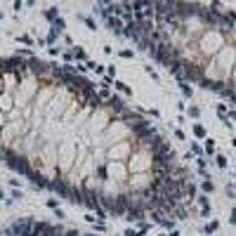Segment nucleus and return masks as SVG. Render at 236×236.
<instances>
[{
    "mask_svg": "<svg viewBox=\"0 0 236 236\" xmlns=\"http://www.w3.org/2000/svg\"><path fill=\"white\" fill-rule=\"evenodd\" d=\"M212 189H215V184H212L210 179H205V182H203V191H205V194H210Z\"/></svg>",
    "mask_w": 236,
    "mask_h": 236,
    "instance_id": "9d476101",
    "label": "nucleus"
},
{
    "mask_svg": "<svg viewBox=\"0 0 236 236\" xmlns=\"http://www.w3.org/2000/svg\"><path fill=\"white\" fill-rule=\"evenodd\" d=\"M106 21H109V26H111V31H113L116 35L125 33V26H123V21H121V19H113V17H109Z\"/></svg>",
    "mask_w": 236,
    "mask_h": 236,
    "instance_id": "20e7f679",
    "label": "nucleus"
},
{
    "mask_svg": "<svg viewBox=\"0 0 236 236\" xmlns=\"http://www.w3.org/2000/svg\"><path fill=\"white\" fill-rule=\"evenodd\" d=\"M194 135L196 137H205V130H203L201 125H194Z\"/></svg>",
    "mask_w": 236,
    "mask_h": 236,
    "instance_id": "ddd939ff",
    "label": "nucleus"
},
{
    "mask_svg": "<svg viewBox=\"0 0 236 236\" xmlns=\"http://www.w3.org/2000/svg\"><path fill=\"white\" fill-rule=\"evenodd\" d=\"M182 78H187V80H196V83H203V71H201L199 66H191V64H187L184 73H182Z\"/></svg>",
    "mask_w": 236,
    "mask_h": 236,
    "instance_id": "f03ea898",
    "label": "nucleus"
},
{
    "mask_svg": "<svg viewBox=\"0 0 236 236\" xmlns=\"http://www.w3.org/2000/svg\"><path fill=\"white\" fill-rule=\"evenodd\" d=\"M50 187H52L54 191H59L62 196H68V199H71V191H73V189H68V184L64 182V179H62V182H59V179H54V182H50Z\"/></svg>",
    "mask_w": 236,
    "mask_h": 236,
    "instance_id": "7ed1b4c3",
    "label": "nucleus"
},
{
    "mask_svg": "<svg viewBox=\"0 0 236 236\" xmlns=\"http://www.w3.org/2000/svg\"><path fill=\"white\" fill-rule=\"evenodd\" d=\"M0 106H2V111H10V109H12V97L5 95V97L0 99Z\"/></svg>",
    "mask_w": 236,
    "mask_h": 236,
    "instance_id": "423d86ee",
    "label": "nucleus"
},
{
    "mask_svg": "<svg viewBox=\"0 0 236 236\" xmlns=\"http://www.w3.org/2000/svg\"><path fill=\"white\" fill-rule=\"evenodd\" d=\"M161 236H168V234H161Z\"/></svg>",
    "mask_w": 236,
    "mask_h": 236,
    "instance_id": "2f4dec72",
    "label": "nucleus"
},
{
    "mask_svg": "<svg viewBox=\"0 0 236 236\" xmlns=\"http://www.w3.org/2000/svg\"><path fill=\"white\" fill-rule=\"evenodd\" d=\"M80 19H83V21H85V24H87V26H90L92 31H97V24H95V21H92L90 17H80Z\"/></svg>",
    "mask_w": 236,
    "mask_h": 236,
    "instance_id": "f8f14e48",
    "label": "nucleus"
},
{
    "mask_svg": "<svg viewBox=\"0 0 236 236\" xmlns=\"http://www.w3.org/2000/svg\"><path fill=\"white\" fill-rule=\"evenodd\" d=\"M217 165H220V168H227V158H224V156H222V154H220V156H217Z\"/></svg>",
    "mask_w": 236,
    "mask_h": 236,
    "instance_id": "4be33fe9",
    "label": "nucleus"
},
{
    "mask_svg": "<svg viewBox=\"0 0 236 236\" xmlns=\"http://www.w3.org/2000/svg\"><path fill=\"white\" fill-rule=\"evenodd\" d=\"M54 40H57V31H52V33L47 35V43H54Z\"/></svg>",
    "mask_w": 236,
    "mask_h": 236,
    "instance_id": "bb28decb",
    "label": "nucleus"
},
{
    "mask_svg": "<svg viewBox=\"0 0 236 236\" xmlns=\"http://www.w3.org/2000/svg\"><path fill=\"white\" fill-rule=\"evenodd\" d=\"M19 43H24V45H33V40H31L29 35H21V38H19Z\"/></svg>",
    "mask_w": 236,
    "mask_h": 236,
    "instance_id": "5701e85b",
    "label": "nucleus"
},
{
    "mask_svg": "<svg viewBox=\"0 0 236 236\" xmlns=\"http://www.w3.org/2000/svg\"><path fill=\"white\" fill-rule=\"evenodd\" d=\"M45 205H47V208H52V210H57V199H47Z\"/></svg>",
    "mask_w": 236,
    "mask_h": 236,
    "instance_id": "aec40b11",
    "label": "nucleus"
},
{
    "mask_svg": "<svg viewBox=\"0 0 236 236\" xmlns=\"http://www.w3.org/2000/svg\"><path fill=\"white\" fill-rule=\"evenodd\" d=\"M227 194H229L232 199H236V189H234V187H232V184H227Z\"/></svg>",
    "mask_w": 236,
    "mask_h": 236,
    "instance_id": "b1692460",
    "label": "nucleus"
},
{
    "mask_svg": "<svg viewBox=\"0 0 236 236\" xmlns=\"http://www.w3.org/2000/svg\"><path fill=\"white\" fill-rule=\"evenodd\" d=\"M189 116H191V118H199V116H201V109L191 106V109H189Z\"/></svg>",
    "mask_w": 236,
    "mask_h": 236,
    "instance_id": "dca6fc26",
    "label": "nucleus"
},
{
    "mask_svg": "<svg viewBox=\"0 0 236 236\" xmlns=\"http://www.w3.org/2000/svg\"><path fill=\"white\" fill-rule=\"evenodd\" d=\"M191 149H194V154H199V156H201V154H203V149H201V146H199V144H191Z\"/></svg>",
    "mask_w": 236,
    "mask_h": 236,
    "instance_id": "a878e982",
    "label": "nucleus"
},
{
    "mask_svg": "<svg viewBox=\"0 0 236 236\" xmlns=\"http://www.w3.org/2000/svg\"><path fill=\"white\" fill-rule=\"evenodd\" d=\"M111 106H113V111H123L125 109V104H123L121 97H111Z\"/></svg>",
    "mask_w": 236,
    "mask_h": 236,
    "instance_id": "39448f33",
    "label": "nucleus"
},
{
    "mask_svg": "<svg viewBox=\"0 0 236 236\" xmlns=\"http://www.w3.org/2000/svg\"><path fill=\"white\" fill-rule=\"evenodd\" d=\"M179 90H182V95H184V97H191V95H194V90H191L187 83H182V85H179Z\"/></svg>",
    "mask_w": 236,
    "mask_h": 236,
    "instance_id": "6e6552de",
    "label": "nucleus"
},
{
    "mask_svg": "<svg viewBox=\"0 0 236 236\" xmlns=\"http://www.w3.org/2000/svg\"><path fill=\"white\" fill-rule=\"evenodd\" d=\"M146 73H149V76H151V78L156 80V83L161 80V78H158V73H156V71H154V68H151V66H146Z\"/></svg>",
    "mask_w": 236,
    "mask_h": 236,
    "instance_id": "6ab92c4d",
    "label": "nucleus"
},
{
    "mask_svg": "<svg viewBox=\"0 0 236 236\" xmlns=\"http://www.w3.org/2000/svg\"><path fill=\"white\" fill-rule=\"evenodd\" d=\"M95 212H97V217H99V220H104V217H106V212H104V208H101V205H97V208H95Z\"/></svg>",
    "mask_w": 236,
    "mask_h": 236,
    "instance_id": "412c9836",
    "label": "nucleus"
},
{
    "mask_svg": "<svg viewBox=\"0 0 236 236\" xmlns=\"http://www.w3.org/2000/svg\"><path fill=\"white\" fill-rule=\"evenodd\" d=\"M121 57H125V59H130V57H132V52H130V50H123V52H121Z\"/></svg>",
    "mask_w": 236,
    "mask_h": 236,
    "instance_id": "c85d7f7f",
    "label": "nucleus"
},
{
    "mask_svg": "<svg viewBox=\"0 0 236 236\" xmlns=\"http://www.w3.org/2000/svg\"><path fill=\"white\" fill-rule=\"evenodd\" d=\"M229 222L236 224V208H232V215H229Z\"/></svg>",
    "mask_w": 236,
    "mask_h": 236,
    "instance_id": "393cba45",
    "label": "nucleus"
},
{
    "mask_svg": "<svg viewBox=\"0 0 236 236\" xmlns=\"http://www.w3.org/2000/svg\"><path fill=\"white\" fill-rule=\"evenodd\" d=\"M95 229H97V232H106V227H104L101 222H95Z\"/></svg>",
    "mask_w": 236,
    "mask_h": 236,
    "instance_id": "cd10ccee",
    "label": "nucleus"
},
{
    "mask_svg": "<svg viewBox=\"0 0 236 236\" xmlns=\"http://www.w3.org/2000/svg\"><path fill=\"white\" fill-rule=\"evenodd\" d=\"M217 227H220V224H217V222H215V220H212V222H210V224H205V227H203V234H212V232H215V229H217Z\"/></svg>",
    "mask_w": 236,
    "mask_h": 236,
    "instance_id": "0eeeda50",
    "label": "nucleus"
},
{
    "mask_svg": "<svg viewBox=\"0 0 236 236\" xmlns=\"http://www.w3.org/2000/svg\"><path fill=\"white\" fill-rule=\"evenodd\" d=\"M5 161H7V165L14 170H19V172H24V175H31V168H29V161H24L21 156H12L10 151H5Z\"/></svg>",
    "mask_w": 236,
    "mask_h": 236,
    "instance_id": "f257e3e1",
    "label": "nucleus"
},
{
    "mask_svg": "<svg viewBox=\"0 0 236 236\" xmlns=\"http://www.w3.org/2000/svg\"><path fill=\"white\" fill-rule=\"evenodd\" d=\"M205 151H208V154H212V151H215V144H212V139H205Z\"/></svg>",
    "mask_w": 236,
    "mask_h": 236,
    "instance_id": "f3484780",
    "label": "nucleus"
},
{
    "mask_svg": "<svg viewBox=\"0 0 236 236\" xmlns=\"http://www.w3.org/2000/svg\"><path fill=\"white\" fill-rule=\"evenodd\" d=\"M73 57H76V59H85V52H83L80 47H76V50H73Z\"/></svg>",
    "mask_w": 236,
    "mask_h": 236,
    "instance_id": "4468645a",
    "label": "nucleus"
},
{
    "mask_svg": "<svg viewBox=\"0 0 236 236\" xmlns=\"http://www.w3.org/2000/svg\"><path fill=\"white\" fill-rule=\"evenodd\" d=\"M158 224H161V227H165V229H172V227H175V222H172V220H163V217L158 220Z\"/></svg>",
    "mask_w": 236,
    "mask_h": 236,
    "instance_id": "1a4fd4ad",
    "label": "nucleus"
},
{
    "mask_svg": "<svg viewBox=\"0 0 236 236\" xmlns=\"http://www.w3.org/2000/svg\"><path fill=\"white\" fill-rule=\"evenodd\" d=\"M45 17H47V19H57V7H50V10L45 12Z\"/></svg>",
    "mask_w": 236,
    "mask_h": 236,
    "instance_id": "9b49d317",
    "label": "nucleus"
},
{
    "mask_svg": "<svg viewBox=\"0 0 236 236\" xmlns=\"http://www.w3.org/2000/svg\"><path fill=\"white\" fill-rule=\"evenodd\" d=\"M229 121H236V111H229Z\"/></svg>",
    "mask_w": 236,
    "mask_h": 236,
    "instance_id": "7c9ffc66",
    "label": "nucleus"
},
{
    "mask_svg": "<svg viewBox=\"0 0 236 236\" xmlns=\"http://www.w3.org/2000/svg\"><path fill=\"white\" fill-rule=\"evenodd\" d=\"M187 191H189V194L194 196V194H196V187H194V184H187Z\"/></svg>",
    "mask_w": 236,
    "mask_h": 236,
    "instance_id": "c756f323",
    "label": "nucleus"
},
{
    "mask_svg": "<svg viewBox=\"0 0 236 236\" xmlns=\"http://www.w3.org/2000/svg\"><path fill=\"white\" fill-rule=\"evenodd\" d=\"M196 201L201 203L203 208H208V205H210V201H208V196H205V194H203V196H199V199H196Z\"/></svg>",
    "mask_w": 236,
    "mask_h": 236,
    "instance_id": "a211bd4d",
    "label": "nucleus"
},
{
    "mask_svg": "<svg viewBox=\"0 0 236 236\" xmlns=\"http://www.w3.org/2000/svg\"><path fill=\"white\" fill-rule=\"evenodd\" d=\"M116 85H118V90H123L125 95H130V87H128L125 83H121V80H116Z\"/></svg>",
    "mask_w": 236,
    "mask_h": 236,
    "instance_id": "2eb2a0df",
    "label": "nucleus"
}]
</instances>
